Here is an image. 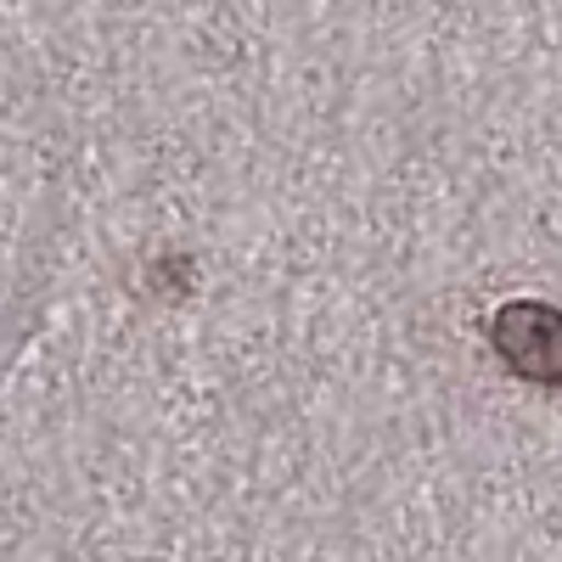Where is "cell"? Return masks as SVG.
<instances>
[{
	"label": "cell",
	"instance_id": "1",
	"mask_svg": "<svg viewBox=\"0 0 562 562\" xmlns=\"http://www.w3.org/2000/svg\"><path fill=\"white\" fill-rule=\"evenodd\" d=\"M495 355L529 383H562V315L551 304H506L490 321Z\"/></svg>",
	"mask_w": 562,
	"mask_h": 562
}]
</instances>
